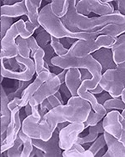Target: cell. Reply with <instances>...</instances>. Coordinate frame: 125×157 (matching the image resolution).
<instances>
[{
	"mask_svg": "<svg viewBox=\"0 0 125 157\" xmlns=\"http://www.w3.org/2000/svg\"><path fill=\"white\" fill-rule=\"evenodd\" d=\"M91 105L79 96H71L67 105L53 108L39 121L40 139L49 140L59 123L84 122L91 111Z\"/></svg>",
	"mask_w": 125,
	"mask_h": 157,
	"instance_id": "obj_1",
	"label": "cell"
},
{
	"mask_svg": "<svg viewBox=\"0 0 125 157\" xmlns=\"http://www.w3.org/2000/svg\"><path fill=\"white\" fill-rule=\"evenodd\" d=\"M69 7L66 15L60 18L64 27L71 32H94L108 24H125V17L118 10L108 15L88 18L76 11V0H68Z\"/></svg>",
	"mask_w": 125,
	"mask_h": 157,
	"instance_id": "obj_2",
	"label": "cell"
},
{
	"mask_svg": "<svg viewBox=\"0 0 125 157\" xmlns=\"http://www.w3.org/2000/svg\"><path fill=\"white\" fill-rule=\"evenodd\" d=\"M39 24L52 37L57 39L70 38L77 40L95 39L98 36L97 30L94 32H71L60 20L53 14L50 9V3L47 4L39 12Z\"/></svg>",
	"mask_w": 125,
	"mask_h": 157,
	"instance_id": "obj_3",
	"label": "cell"
},
{
	"mask_svg": "<svg viewBox=\"0 0 125 157\" xmlns=\"http://www.w3.org/2000/svg\"><path fill=\"white\" fill-rule=\"evenodd\" d=\"M33 34L34 33L26 29V24L23 19L14 23L1 40L0 59L17 57L18 52L16 45V39L18 36H20L23 39H27Z\"/></svg>",
	"mask_w": 125,
	"mask_h": 157,
	"instance_id": "obj_4",
	"label": "cell"
},
{
	"mask_svg": "<svg viewBox=\"0 0 125 157\" xmlns=\"http://www.w3.org/2000/svg\"><path fill=\"white\" fill-rule=\"evenodd\" d=\"M116 38L107 35H98L95 39L89 40H77L68 48L65 55L76 58H83L91 55L101 48H111L115 43Z\"/></svg>",
	"mask_w": 125,
	"mask_h": 157,
	"instance_id": "obj_5",
	"label": "cell"
},
{
	"mask_svg": "<svg viewBox=\"0 0 125 157\" xmlns=\"http://www.w3.org/2000/svg\"><path fill=\"white\" fill-rule=\"evenodd\" d=\"M98 85L112 98L120 97L125 87V63L118 64L115 69L103 73Z\"/></svg>",
	"mask_w": 125,
	"mask_h": 157,
	"instance_id": "obj_6",
	"label": "cell"
},
{
	"mask_svg": "<svg viewBox=\"0 0 125 157\" xmlns=\"http://www.w3.org/2000/svg\"><path fill=\"white\" fill-rule=\"evenodd\" d=\"M15 59L18 63H22L25 67L24 70H21V72L12 71L5 66L3 59H0V74H1V75L5 78L16 79V80H19V81H30L35 74V65H34V60L31 59L30 58L24 59V58H22L18 55Z\"/></svg>",
	"mask_w": 125,
	"mask_h": 157,
	"instance_id": "obj_7",
	"label": "cell"
},
{
	"mask_svg": "<svg viewBox=\"0 0 125 157\" xmlns=\"http://www.w3.org/2000/svg\"><path fill=\"white\" fill-rule=\"evenodd\" d=\"M108 0H80L77 1L76 11L83 16L89 15L91 12L100 16L108 15L114 12V7Z\"/></svg>",
	"mask_w": 125,
	"mask_h": 157,
	"instance_id": "obj_8",
	"label": "cell"
},
{
	"mask_svg": "<svg viewBox=\"0 0 125 157\" xmlns=\"http://www.w3.org/2000/svg\"><path fill=\"white\" fill-rule=\"evenodd\" d=\"M60 85L61 82L57 75L50 72L49 78L40 86L36 93L29 100L28 104L31 106H39L43 100L51 95H53L57 91L59 90Z\"/></svg>",
	"mask_w": 125,
	"mask_h": 157,
	"instance_id": "obj_9",
	"label": "cell"
},
{
	"mask_svg": "<svg viewBox=\"0 0 125 157\" xmlns=\"http://www.w3.org/2000/svg\"><path fill=\"white\" fill-rule=\"evenodd\" d=\"M85 129L83 122H73L67 124L58 131V145L61 150H68L72 147L73 143L80 133Z\"/></svg>",
	"mask_w": 125,
	"mask_h": 157,
	"instance_id": "obj_10",
	"label": "cell"
},
{
	"mask_svg": "<svg viewBox=\"0 0 125 157\" xmlns=\"http://www.w3.org/2000/svg\"><path fill=\"white\" fill-rule=\"evenodd\" d=\"M20 107H17L15 109L11 110V119L10 122L6 130V139L3 143H1L0 151L3 153L7 151L10 147H12L14 140L17 138L18 132L22 126L21 121H20Z\"/></svg>",
	"mask_w": 125,
	"mask_h": 157,
	"instance_id": "obj_11",
	"label": "cell"
},
{
	"mask_svg": "<svg viewBox=\"0 0 125 157\" xmlns=\"http://www.w3.org/2000/svg\"><path fill=\"white\" fill-rule=\"evenodd\" d=\"M33 145L39 149L44 154V157L62 156V151L58 145V130L55 129L51 138L44 141L40 139H32Z\"/></svg>",
	"mask_w": 125,
	"mask_h": 157,
	"instance_id": "obj_12",
	"label": "cell"
},
{
	"mask_svg": "<svg viewBox=\"0 0 125 157\" xmlns=\"http://www.w3.org/2000/svg\"><path fill=\"white\" fill-rule=\"evenodd\" d=\"M121 119L122 116L119 111L112 110L108 112L102 122L104 131L114 136L119 140L122 131L125 130V128H123L121 124Z\"/></svg>",
	"mask_w": 125,
	"mask_h": 157,
	"instance_id": "obj_13",
	"label": "cell"
},
{
	"mask_svg": "<svg viewBox=\"0 0 125 157\" xmlns=\"http://www.w3.org/2000/svg\"><path fill=\"white\" fill-rule=\"evenodd\" d=\"M31 107H32V114L24 120L21 126V130L25 135L30 137L31 139H40V115L39 112V106H31Z\"/></svg>",
	"mask_w": 125,
	"mask_h": 157,
	"instance_id": "obj_14",
	"label": "cell"
},
{
	"mask_svg": "<svg viewBox=\"0 0 125 157\" xmlns=\"http://www.w3.org/2000/svg\"><path fill=\"white\" fill-rule=\"evenodd\" d=\"M49 75H50V71L49 70H43L40 74L38 75V76L35 78V80L32 84L28 85L27 88L23 91V93L21 94L20 105H19L20 108L24 107L27 104H28L29 100L36 93L37 90L40 88V86L43 85V83L49 78Z\"/></svg>",
	"mask_w": 125,
	"mask_h": 157,
	"instance_id": "obj_15",
	"label": "cell"
},
{
	"mask_svg": "<svg viewBox=\"0 0 125 157\" xmlns=\"http://www.w3.org/2000/svg\"><path fill=\"white\" fill-rule=\"evenodd\" d=\"M105 143L108 146V150L103 156L104 157H124L125 156V145L116 139L114 136L110 135L106 131L104 133Z\"/></svg>",
	"mask_w": 125,
	"mask_h": 157,
	"instance_id": "obj_16",
	"label": "cell"
},
{
	"mask_svg": "<svg viewBox=\"0 0 125 157\" xmlns=\"http://www.w3.org/2000/svg\"><path fill=\"white\" fill-rule=\"evenodd\" d=\"M9 99L3 87L0 88V135L5 133L11 119V110L8 104Z\"/></svg>",
	"mask_w": 125,
	"mask_h": 157,
	"instance_id": "obj_17",
	"label": "cell"
},
{
	"mask_svg": "<svg viewBox=\"0 0 125 157\" xmlns=\"http://www.w3.org/2000/svg\"><path fill=\"white\" fill-rule=\"evenodd\" d=\"M92 57L102 67V74L108 70H113L116 68V64L113 60L112 52L109 48H101L94 53H93Z\"/></svg>",
	"mask_w": 125,
	"mask_h": 157,
	"instance_id": "obj_18",
	"label": "cell"
},
{
	"mask_svg": "<svg viewBox=\"0 0 125 157\" xmlns=\"http://www.w3.org/2000/svg\"><path fill=\"white\" fill-rule=\"evenodd\" d=\"M0 14L2 17L8 18H17L20 16H28V10L25 5V0L21 2H17L12 5H3L0 9Z\"/></svg>",
	"mask_w": 125,
	"mask_h": 157,
	"instance_id": "obj_19",
	"label": "cell"
},
{
	"mask_svg": "<svg viewBox=\"0 0 125 157\" xmlns=\"http://www.w3.org/2000/svg\"><path fill=\"white\" fill-rule=\"evenodd\" d=\"M81 74L79 69H69L67 70L65 78H64V85L67 86L72 96H78V89L81 84Z\"/></svg>",
	"mask_w": 125,
	"mask_h": 157,
	"instance_id": "obj_20",
	"label": "cell"
},
{
	"mask_svg": "<svg viewBox=\"0 0 125 157\" xmlns=\"http://www.w3.org/2000/svg\"><path fill=\"white\" fill-rule=\"evenodd\" d=\"M113 47L110 48L113 55V60L118 65L125 61V35L124 33L117 37Z\"/></svg>",
	"mask_w": 125,
	"mask_h": 157,
	"instance_id": "obj_21",
	"label": "cell"
},
{
	"mask_svg": "<svg viewBox=\"0 0 125 157\" xmlns=\"http://www.w3.org/2000/svg\"><path fill=\"white\" fill-rule=\"evenodd\" d=\"M41 3H42L41 0H25L28 21L32 24H34L36 28V30L40 28L39 24V9L41 6Z\"/></svg>",
	"mask_w": 125,
	"mask_h": 157,
	"instance_id": "obj_22",
	"label": "cell"
},
{
	"mask_svg": "<svg viewBox=\"0 0 125 157\" xmlns=\"http://www.w3.org/2000/svg\"><path fill=\"white\" fill-rule=\"evenodd\" d=\"M125 24H108L97 30L98 35H107L112 38H117L124 33Z\"/></svg>",
	"mask_w": 125,
	"mask_h": 157,
	"instance_id": "obj_23",
	"label": "cell"
},
{
	"mask_svg": "<svg viewBox=\"0 0 125 157\" xmlns=\"http://www.w3.org/2000/svg\"><path fill=\"white\" fill-rule=\"evenodd\" d=\"M62 156L64 157H94L93 154L89 151L85 150L76 141L73 143L72 147L68 150H65L62 152Z\"/></svg>",
	"mask_w": 125,
	"mask_h": 157,
	"instance_id": "obj_24",
	"label": "cell"
},
{
	"mask_svg": "<svg viewBox=\"0 0 125 157\" xmlns=\"http://www.w3.org/2000/svg\"><path fill=\"white\" fill-rule=\"evenodd\" d=\"M104 132V128L102 125L101 122H98V124L93 125V126H89V135L85 136V137H79L76 140L77 143H79L80 145H83V144H87V143H90V142H94L95 140L97 139V137L99 134H103Z\"/></svg>",
	"mask_w": 125,
	"mask_h": 157,
	"instance_id": "obj_25",
	"label": "cell"
},
{
	"mask_svg": "<svg viewBox=\"0 0 125 157\" xmlns=\"http://www.w3.org/2000/svg\"><path fill=\"white\" fill-rule=\"evenodd\" d=\"M69 7L68 0H54L50 3L51 11L57 18H62L66 15Z\"/></svg>",
	"mask_w": 125,
	"mask_h": 157,
	"instance_id": "obj_26",
	"label": "cell"
},
{
	"mask_svg": "<svg viewBox=\"0 0 125 157\" xmlns=\"http://www.w3.org/2000/svg\"><path fill=\"white\" fill-rule=\"evenodd\" d=\"M18 136L22 140L23 145H24V149L22 151L21 156L20 157L30 156L31 152L33 151V148H34V145H33V143H32V139L30 137H28L27 135H25L22 130H19Z\"/></svg>",
	"mask_w": 125,
	"mask_h": 157,
	"instance_id": "obj_27",
	"label": "cell"
},
{
	"mask_svg": "<svg viewBox=\"0 0 125 157\" xmlns=\"http://www.w3.org/2000/svg\"><path fill=\"white\" fill-rule=\"evenodd\" d=\"M16 45L18 48V56L24 59L30 58V49L28 45L27 39H23L19 36L16 39Z\"/></svg>",
	"mask_w": 125,
	"mask_h": 157,
	"instance_id": "obj_28",
	"label": "cell"
},
{
	"mask_svg": "<svg viewBox=\"0 0 125 157\" xmlns=\"http://www.w3.org/2000/svg\"><path fill=\"white\" fill-rule=\"evenodd\" d=\"M43 58H44V51L42 48H39L33 55L32 59H34V65H35V73L37 75H39L43 71V66H44Z\"/></svg>",
	"mask_w": 125,
	"mask_h": 157,
	"instance_id": "obj_29",
	"label": "cell"
},
{
	"mask_svg": "<svg viewBox=\"0 0 125 157\" xmlns=\"http://www.w3.org/2000/svg\"><path fill=\"white\" fill-rule=\"evenodd\" d=\"M105 109H124L125 105L124 102H123L120 97H118V98H111V99H108L107 100L104 104L103 105Z\"/></svg>",
	"mask_w": 125,
	"mask_h": 157,
	"instance_id": "obj_30",
	"label": "cell"
},
{
	"mask_svg": "<svg viewBox=\"0 0 125 157\" xmlns=\"http://www.w3.org/2000/svg\"><path fill=\"white\" fill-rule=\"evenodd\" d=\"M105 115H104V114L96 113L93 109H91V111L89 112V115L88 116V118H87V120L83 122L85 129L87 127L93 126V125H95V124H98V122H100L104 119Z\"/></svg>",
	"mask_w": 125,
	"mask_h": 157,
	"instance_id": "obj_31",
	"label": "cell"
},
{
	"mask_svg": "<svg viewBox=\"0 0 125 157\" xmlns=\"http://www.w3.org/2000/svg\"><path fill=\"white\" fill-rule=\"evenodd\" d=\"M23 145V141L20 139V137L17 136V138L14 140V143L12 147L7 151V156L9 157H20L21 156V147Z\"/></svg>",
	"mask_w": 125,
	"mask_h": 157,
	"instance_id": "obj_32",
	"label": "cell"
},
{
	"mask_svg": "<svg viewBox=\"0 0 125 157\" xmlns=\"http://www.w3.org/2000/svg\"><path fill=\"white\" fill-rule=\"evenodd\" d=\"M50 45L53 49L54 54L57 55V56H64L68 53V48H64L63 44H62L59 39L54 37L51 36V39H50Z\"/></svg>",
	"mask_w": 125,
	"mask_h": 157,
	"instance_id": "obj_33",
	"label": "cell"
},
{
	"mask_svg": "<svg viewBox=\"0 0 125 157\" xmlns=\"http://www.w3.org/2000/svg\"><path fill=\"white\" fill-rule=\"evenodd\" d=\"M105 145H106V143H105L104 134H103V135H101L99 137H97V139L93 142V144L91 145V146H90L88 150L91 152L94 156H95V155L97 154L98 151H100L101 149L104 148Z\"/></svg>",
	"mask_w": 125,
	"mask_h": 157,
	"instance_id": "obj_34",
	"label": "cell"
},
{
	"mask_svg": "<svg viewBox=\"0 0 125 157\" xmlns=\"http://www.w3.org/2000/svg\"><path fill=\"white\" fill-rule=\"evenodd\" d=\"M13 18L8 17H2L0 18V38L3 39L9 29L13 25Z\"/></svg>",
	"mask_w": 125,
	"mask_h": 157,
	"instance_id": "obj_35",
	"label": "cell"
},
{
	"mask_svg": "<svg viewBox=\"0 0 125 157\" xmlns=\"http://www.w3.org/2000/svg\"><path fill=\"white\" fill-rule=\"evenodd\" d=\"M35 39H36L38 45L39 46L40 48H43L44 46H46L49 44V42H50L51 35L43 29L42 32H40L39 33L37 34V37L35 38Z\"/></svg>",
	"mask_w": 125,
	"mask_h": 157,
	"instance_id": "obj_36",
	"label": "cell"
},
{
	"mask_svg": "<svg viewBox=\"0 0 125 157\" xmlns=\"http://www.w3.org/2000/svg\"><path fill=\"white\" fill-rule=\"evenodd\" d=\"M42 48H43V51H44V58H43L44 62L49 65V68H51V67H53L52 63H51V59L53 57L54 51H53V48L50 45V44H48L47 45L44 46Z\"/></svg>",
	"mask_w": 125,
	"mask_h": 157,
	"instance_id": "obj_37",
	"label": "cell"
},
{
	"mask_svg": "<svg viewBox=\"0 0 125 157\" xmlns=\"http://www.w3.org/2000/svg\"><path fill=\"white\" fill-rule=\"evenodd\" d=\"M28 45L29 47V49H30V57L33 58V55H34V53L40 48L39 46L38 45V44L36 42V39L35 38H34L33 36L29 37L28 39H27Z\"/></svg>",
	"mask_w": 125,
	"mask_h": 157,
	"instance_id": "obj_38",
	"label": "cell"
},
{
	"mask_svg": "<svg viewBox=\"0 0 125 157\" xmlns=\"http://www.w3.org/2000/svg\"><path fill=\"white\" fill-rule=\"evenodd\" d=\"M4 59V63H8L10 66V70L12 71H18L19 69V64H18V61L16 60L15 58H12V59Z\"/></svg>",
	"mask_w": 125,
	"mask_h": 157,
	"instance_id": "obj_39",
	"label": "cell"
},
{
	"mask_svg": "<svg viewBox=\"0 0 125 157\" xmlns=\"http://www.w3.org/2000/svg\"><path fill=\"white\" fill-rule=\"evenodd\" d=\"M59 41H60V43L63 44V46H64V48H66L68 49L73 44H74V43L76 42L77 39H70V38H64V39H59Z\"/></svg>",
	"mask_w": 125,
	"mask_h": 157,
	"instance_id": "obj_40",
	"label": "cell"
},
{
	"mask_svg": "<svg viewBox=\"0 0 125 157\" xmlns=\"http://www.w3.org/2000/svg\"><path fill=\"white\" fill-rule=\"evenodd\" d=\"M20 105V98L19 97H16L14 99H13L11 101H9L8 104V106L10 110H13V109H15L17 107H19Z\"/></svg>",
	"mask_w": 125,
	"mask_h": 157,
	"instance_id": "obj_41",
	"label": "cell"
},
{
	"mask_svg": "<svg viewBox=\"0 0 125 157\" xmlns=\"http://www.w3.org/2000/svg\"><path fill=\"white\" fill-rule=\"evenodd\" d=\"M47 100L50 104V105L52 106V108H55V107H58V106L61 105L62 103L54 96V95H51L49 98H47Z\"/></svg>",
	"mask_w": 125,
	"mask_h": 157,
	"instance_id": "obj_42",
	"label": "cell"
},
{
	"mask_svg": "<svg viewBox=\"0 0 125 157\" xmlns=\"http://www.w3.org/2000/svg\"><path fill=\"white\" fill-rule=\"evenodd\" d=\"M80 74H81V78H80V80L81 82L83 81V80H85V79H91L93 78V76L88 71L85 69H81L80 70Z\"/></svg>",
	"mask_w": 125,
	"mask_h": 157,
	"instance_id": "obj_43",
	"label": "cell"
},
{
	"mask_svg": "<svg viewBox=\"0 0 125 157\" xmlns=\"http://www.w3.org/2000/svg\"><path fill=\"white\" fill-rule=\"evenodd\" d=\"M112 97L110 96L109 94L108 93H105V94H102L100 97H98V98H96L97 99V101H98V104H100L101 105H103L104 104V102L106 101L108 99H111Z\"/></svg>",
	"mask_w": 125,
	"mask_h": 157,
	"instance_id": "obj_44",
	"label": "cell"
},
{
	"mask_svg": "<svg viewBox=\"0 0 125 157\" xmlns=\"http://www.w3.org/2000/svg\"><path fill=\"white\" fill-rule=\"evenodd\" d=\"M117 3H118V11H119L122 15H124L125 13V2L123 0H121V1H117Z\"/></svg>",
	"mask_w": 125,
	"mask_h": 157,
	"instance_id": "obj_45",
	"label": "cell"
},
{
	"mask_svg": "<svg viewBox=\"0 0 125 157\" xmlns=\"http://www.w3.org/2000/svg\"><path fill=\"white\" fill-rule=\"evenodd\" d=\"M59 90H61L62 92L64 93V95H65L66 97H68V99H69V98L72 96L70 94V92H69V90H68V89L67 86L64 85V84H63V85H60V89H59Z\"/></svg>",
	"mask_w": 125,
	"mask_h": 157,
	"instance_id": "obj_46",
	"label": "cell"
},
{
	"mask_svg": "<svg viewBox=\"0 0 125 157\" xmlns=\"http://www.w3.org/2000/svg\"><path fill=\"white\" fill-rule=\"evenodd\" d=\"M104 90L102 89V87H101L100 85H98L96 87L94 88V89H93V90H89V92H90L91 94H101L102 92H104Z\"/></svg>",
	"mask_w": 125,
	"mask_h": 157,
	"instance_id": "obj_47",
	"label": "cell"
},
{
	"mask_svg": "<svg viewBox=\"0 0 125 157\" xmlns=\"http://www.w3.org/2000/svg\"><path fill=\"white\" fill-rule=\"evenodd\" d=\"M39 112L40 115V121H42L44 117V115H46V113L48 112V109L44 108L42 105H40V109H39Z\"/></svg>",
	"mask_w": 125,
	"mask_h": 157,
	"instance_id": "obj_48",
	"label": "cell"
},
{
	"mask_svg": "<svg viewBox=\"0 0 125 157\" xmlns=\"http://www.w3.org/2000/svg\"><path fill=\"white\" fill-rule=\"evenodd\" d=\"M66 72H67V70H64L62 72H60L59 74L57 75L58 78H59V80L61 82V85L64 84V78H65V75H66Z\"/></svg>",
	"mask_w": 125,
	"mask_h": 157,
	"instance_id": "obj_49",
	"label": "cell"
},
{
	"mask_svg": "<svg viewBox=\"0 0 125 157\" xmlns=\"http://www.w3.org/2000/svg\"><path fill=\"white\" fill-rule=\"evenodd\" d=\"M40 105H43V107H44V108H46V109H48V111H49V110H50V109H53L52 106L50 105V104H49V101H48V100H47V99L43 100V102L41 103Z\"/></svg>",
	"mask_w": 125,
	"mask_h": 157,
	"instance_id": "obj_50",
	"label": "cell"
},
{
	"mask_svg": "<svg viewBox=\"0 0 125 157\" xmlns=\"http://www.w3.org/2000/svg\"><path fill=\"white\" fill-rule=\"evenodd\" d=\"M24 107H25V114H26V115H27V116L30 115L31 114H32V107H31L30 105H29V104H27Z\"/></svg>",
	"mask_w": 125,
	"mask_h": 157,
	"instance_id": "obj_51",
	"label": "cell"
},
{
	"mask_svg": "<svg viewBox=\"0 0 125 157\" xmlns=\"http://www.w3.org/2000/svg\"><path fill=\"white\" fill-rule=\"evenodd\" d=\"M53 95H54V96L56 97V98H57V99H58V100L62 103V105H64V100H63V99H62L61 94H60V91L59 90L57 91V92H56V93H55Z\"/></svg>",
	"mask_w": 125,
	"mask_h": 157,
	"instance_id": "obj_52",
	"label": "cell"
},
{
	"mask_svg": "<svg viewBox=\"0 0 125 157\" xmlns=\"http://www.w3.org/2000/svg\"><path fill=\"white\" fill-rule=\"evenodd\" d=\"M105 151H105V150H104V148L101 149L100 151H98V153L95 155V156H103V155H104V152H105Z\"/></svg>",
	"mask_w": 125,
	"mask_h": 157,
	"instance_id": "obj_53",
	"label": "cell"
},
{
	"mask_svg": "<svg viewBox=\"0 0 125 157\" xmlns=\"http://www.w3.org/2000/svg\"><path fill=\"white\" fill-rule=\"evenodd\" d=\"M120 99L122 100L123 102H124L125 101V90H123L122 93L120 94Z\"/></svg>",
	"mask_w": 125,
	"mask_h": 157,
	"instance_id": "obj_54",
	"label": "cell"
},
{
	"mask_svg": "<svg viewBox=\"0 0 125 157\" xmlns=\"http://www.w3.org/2000/svg\"><path fill=\"white\" fill-rule=\"evenodd\" d=\"M3 3H5V5H9L10 3L14 4V3H16V2L15 1H3Z\"/></svg>",
	"mask_w": 125,
	"mask_h": 157,
	"instance_id": "obj_55",
	"label": "cell"
}]
</instances>
